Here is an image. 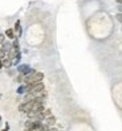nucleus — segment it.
I'll use <instances>...</instances> for the list:
<instances>
[{"label": "nucleus", "mask_w": 122, "mask_h": 131, "mask_svg": "<svg viewBox=\"0 0 122 131\" xmlns=\"http://www.w3.org/2000/svg\"><path fill=\"white\" fill-rule=\"evenodd\" d=\"M44 80V74L41 72H35L33 74H30L28 77H25V85H33V83H39V82H43Z\"/></svg>", "instance_id": "obj_1"}, {"label": "nucleus", "mask_w": 122, "mask_h": 131, "mask_svg": "<svg viewBox=\"0 0 122 131\" xmlns=\"http://www.w3.org/2000/svg\"><path fill=\"white\" fill-rule=\"evenodd\" d=\"M41 126H43V122H40V121L29 119V121L25 122V130H33V131H36V130H39Z\"/></svg>", "instance_id": "obj_2"}, {"label": "nucleus", "mask_w": 122, "mask_h": 131, "mask_svg": "<svg viewBox=\"0 0 122 131\" xmlns=\"http://www.w3.org/2000/svg\"><path fill=\"white\" fill-rule=\"evenodd\" d=\"M17 72H19L20 74H24L25 77H28V75H30V74L35 73V70H33V69L30 68L29 65H19V66H17Z\"/></svg>", "instance_id": "obj_3"}, {"label": "nucleus", "mask_w": 122, "mask_h": 131, "mask_svg": "<svg viewBox=\"0 0 122 131\" xmlns=\"http://www.w3.org/2000/svg\"><path fill=\"white\" fill-rule=\"evenodd\" d=\"M33 106H35V101H30V102H23L20 106H19V111L21 113H29V111H32L33 109Z\"/></svg>", "instance_id": "obj_4"}, {"label": "nucleus", "mask_w": 122, "mask_h": 131, "mask_svg": "<svg viewBox=\"0 0 122 131\" xmlns=\"http://www.w3.org/2000/svg\"><path fill=\"white\" fill-rule=\"evenodd\" d=\"M56 123V118L53 117V115H50V117H48V118H45V123L44 125H47L48 127H50V126H53Z\"/></svg>", "instance_id": "obj_5"}, {"label": "nucleus", "mask_w": 122, "mask_h": 131, "mask_svg": "<svg viewBox=\"0 0 122 131\" xmlns=\"http://www.w3.org/2000/svg\"><path fill=\"white\" fill-rule=\"evenodd\" d=\"M0 49H3L5 53H7V52H11V50H12V45H11L9 42H4V44H3V48H0Z\"/></svg>", "instance_id": "obj_6"}, {"label": "nucleus", "mask_w": 122, "mask_h": 131, "mask_svg": "<svg viewBox=\"0 0 122 131\" xmlns=\"http://www.w3.org/2000/svg\"><path fill=\"white\" fill-rule=\"evenodd\" d=\"M12 64H13V62H12L11 58H4V60H3V66H4V68H9Z\"/></svg>", "instance_id": "obj_7"}, {"label": "nucleus", "mask_w": 122, "mask_h": 131, "mask_svg": "<svg viewBox=\"0 0 122 131\" xmlns=\"http://www.w3.org/2000/svg\"><path fill=\"white\" fill-rule=\"evenodd\" d=\"M5 36L8 37V38H15V32H13V29H7L5 30Z\"/></svg>", "instance_id": "obj_8"}, {"label": "nucleus", "mask_w": 122, "mask_h": 131, "mask_svg": "<svg viewBox=\"0 0 122 131\" xmlns=\"http://www.w3.org/2000/svg\"><path fill=\"white\" fill-rule=\"evenodd\" d=\"M20 57H21V54H20V52H17L16 53V56H15V58L12 60V62L16 65V64H19V61H20Z\"/></svg>", "instance_id": "obj_9"}, {"label": "nucleus", "mask_w": 122, "mask_h": 131, "mask_svg": "<svg viewBox=\"0 0 122 131\" xmlns=\"http://www.w3.org/2000/svg\"><path fill=\"white\" fill-rule=\"evenodd\" d=\"M24 93H25V85H23L17 89V94H24Z\"/></svg>", "instance_id": "obj_10"}, {"label": "nucleus", "mask_w": 122, "mask_h": 131, "mask_svg": "<svg viewBox=\"0 0 122 131\" xmlns=\"http://www.w3.org/2000/svg\"><path fill=\"white\" fill-rule=\"evenodd\" d=\"M15 30H17L19 33H21V28H20V21L19 20L16 21V24H15Z\"/></svg>", "instance_id": "obj_11"}, {"label": "nucleus", "mask_w": 122, "mask_h": 131, "mask_svg": "<svg viewBox=\"0 0 122 131\" xmlns=\"http://www.w3.org/2000/svg\"><path fill=\"white\" fill-rule=\"evenodd\" d=\"M5 54H7V53L3 49H0V60H4L5 58Z\"/></svg>", "instance_id": "obj_12"}, {"label": "nucleus", "mask_w": 122, "mask_h": 131, "mask_svg": "<svg viewBox=\"0 0 122 131\" xmlns=\"http://www.w3.org/2000/svg\"><path fill=\"white\" fill-rule=\"evenodd\" d=\"M116 16H117V20H118L119 23H122V13H119V12H118V13L116 15Z\"/></svg>", "instance_id": "obj_13"}, {"label": "nucleus", "mask_w": 122, "mask_h": 131, "mask_svg": "<svg viewBox=\"0 0 122 131\" xmlns=\"http://www.w3.org/2000/svg\"><path fill=\"white\" fill-rule=\"evenodd\" d=\"M3 42H4V35L0 33V44H3Z\"/></svg>", "instance_id": "obj_14"}, {"label": "nucleus", "mask_w": 122, "mask_h": 131, "mask_svg": "<svg viewBox=\"0 0 122 131\" xmlns=\"http://www.w3.org/2000/svg\"><path fill=\"white\" fill-rule=\"evenodd\" d=\"M118 11H119V13H122V5H118Z\"/></svg>", "instance_id": "obj_15"}, {"label": "nucleus", "mask_w": 122, "mask_h": 131, "mask_svg": "<svg viewBox=\"0 0 122 131\" xmlns=\"http://www.w3.org/2000/svg\"><path fill=\"white\" fill-rule=\"evenodd\" d=\"M3 68V60H0V69Z\"/></svg>", "instance_id": "obj_16"}, {"label": "nucleus", "mask_w": 122, "mask_h": 131, "mask_svg": "<svg viewBox=\"0 0 122 131\" xmlns=\"http://www.w3.org/2000/svg\"><path fill=\"white\" fill-rule=\"evenodd\" d=\"M49 131H58L57 128H49Z\"/></svg>", "instance_id": "obj_17"}, {"label": "nucleus", "mask_w": 122, "mask_h": 131, "mask_svg": "<svg viewBox=\"0 0 122 131\" xmlns=\"http://www.w3.org/2000/svg\"><path fill=\"white\" fill-rule=\"evenodd\" d=\"M116 2H117V3H119V4L122 5V0H116Z\"/></svg>", "instance_id": "obj_18"}, {"label": "nucleus", "mask_w": 122, "mask_h": 131, "mask_svg": "<svg viewBox=\"0 0 122 131\" xmlns=\"http://www.w3.org/2000/svg\"><path fill=\"white\" fill-rule=\"evenodd\" d=\"M25 131H33V130H25Z\"/></svg>", "instance_id": "obj_19"}, {"label": "nucleus", "mask_w": 122, "mask_h": 131, "mask_svg": "<svg viewBox=\"0 0 122 131\" xmlns=\"http://www.w3.org/2000/svg\"><path fill=\"white\" fill-rule=\"evenodd\" d=\"M0 119H2V118H0Z\"/></svg>", "instance_id": "obj_20"}]
</instances>
